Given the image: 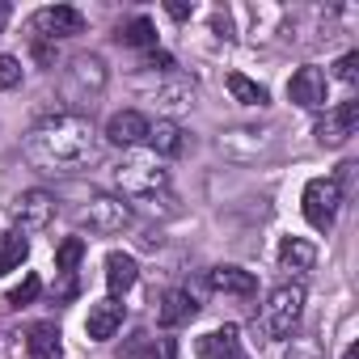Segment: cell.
<instances>
[{
    "label": "cell",
    "mask_w": 359,
    "mask_h": 359,
    "mask_svg": "<svg viewBox=\"0 0 359 359\" xmlns=\"http://www.w3.org/2000/svg\"><path fill=\"white\" fill-rule=\"evenodd\" d=\"M9 18H13V9H9V0H0V34H5V26H9Z\"/></svg>",
    "instance_id": "28"
},
{
    "label": "cell",
    "mask_w": 359,
    "mask_h": 359,
    "mask_svg": "<svg viewBox=\"0 0 359 359\" xmlns=\"http://www.w3.org/2000/svg\"><path fill=\"white\" fill-rule=\"evenodd\" d=\"M148 127H152V123H148L140 110H118V114H110V123H106V140L118 144V148H135V144L148 140Z\"/></svg>",
    "instance_id": "9"
},
{
    "label": "cell",
    "mask_w": 359,
    "mask_h": 359,
    "mask_svg": "<svg viewBox=\"0 0 359 359\" xmlns=\"http://www.w3.org/2000/svg\"><path fill=\"white\" fill-rule=\"evenodd\" d=\"M355 127H359V102H342V106L317 127V140H321L325 148H338V144H346V140L355 135Z\"/></svg>",
    "instance_id": "12"
},
{
    "label": "cell",
    "mask_w": 359,
    "mask_h": 359,
    "mask_svg": "<svg viewBox=\"0 0 359 359\" xmlns=\"http://www.w3.org/2000/svg\"><path fill=\"white\" fill-rule=\"evenodd\" d=\"M148 144H152L156 156H182L187 135H182V127H177L173 118H156V123L148 127Z\"/></svg>",
    "instance_id": "17"
},
{
    "label": "cell",
    "mask_w": 359,
    "mask_h": 359,
    "mask_svg": "<svg viewBox=\"0 0 359 359\" xmlns=\"http://www.w3.org/2000/svg\"><path fill=\"white\" fill-rule=\"evenodd\" d=\"M30 26L43 39H72V34H85V13L72 5H51V9H39Z\"/></svg>",
    "instance_id": "7"
},
{
    "label": "cell",
    "mask_w": 359,
    "mask_h": 359,
    "mask_svg": "<svg viewBox=\"0 0 359 359\" xmlns=\"http://www.w3.org/2000/svg\"><path fill=\"white\" fill-rule=\"evenodd\" d=\"M300 313H304V287L300 283H283L266 296L262 304V317H258V330L266 342H279V338H292L296 325H300Z\"/></svg>",
    "instance_id": "2"
},
{
    "label": "cell",
    "mask_w": 359,
    "mask_h": 359,
    "mask_svg": "<svg viewBox=\"0 0 359 359\" xmlns=\"http://www.w3.org/2000/svg\"><path fill=\"white\" fill-rule=\"evenodd\" d=\"M39 292H43V279H39V275H26V279H22L13 292H9V304H13V309H22V304H34V300H39Z\"/></svg>",
    "instance_id": "23"
},
{
    "label": "cell",
    "mask_w": 359,
    "mask_h": 359,
    "mask_svg": "<svg viewBox=\"0 0 359 359\" xmlns=\"http://www.w3.org/2000/svg\"><path fill=\"white\" fill-rule=\"evenodd\" d=\"M81 224H85L89 233L110 237V233H123V229L131 224V208H127L123 199H114V195H93L89 208L81 212Z\"/></svg>",
    "instance_id": "6"
},
{
    "label": "cell",
    "mask_w": 359,
    "mask_h": 359,
    "mask_svg": "<svg viewBox=\"0 0 359 359\" xmlns=\"http://www.w3.org/2000/svg\"><path fill=\"white\" fill-rule=\"evenodd\" d=\"M287 97L304 110H321L325 106V72L321 68H300L292 81H287Z\"/></svg>",
    "instance_id": "8"
},
{
    "label": "cell",
    "mask_w": 359,
    "mask_h": 359,
    "mask_svg": "<svg viewBox=\"0 0 359 359\" xmlns=\"http://www.w3.org/2000/svg\"><path fill=\"white\" fill-rule=\"evenodd\" d=\"M283 359H325V355H321V346L313 338H292V351Z\"/></svg>",
    "instance_id": "27"
},
{
    "label": "cell",
    "mask_w": 359,
    "mask_h": 359,
    "mask_svg": "<svg viewBox=\"0 0 359 359\" xmlns=\"http://www.w3.org/2000/svg\"><path fill=\"white\" fill-rule=\"evenodd\" d=\"M135 279H140V266H135V258L131 254H106V287H110V296L118 300L123 292H131L135 287Z\"/></svg>",
    "instance_id": "15"
},
{
    "label": "cell",
    "mask_w": 359,
    "mask_h": 359,
    "mask_svg": "<svg viewBox=\"0 0 359 359\" xmlns=\"http://www.w3.org/2000/svg\"><path fill=\"white\" fill-rule=\"evenodd\" d=\"M313 262H317L313 241H304V237H287V241L279 245V266H283L287 275H304V271H313Z\"/></svg>",
    "instance_id": "18"
},
{
    "label": "cell",
    "mask_w": 359,
    "mask_h": 359,
    "mask_svg": "<svg viewBox=\"0 0 359 359\" xmlns=\"http://www.w3.org/2000/svg\"><path fill=\"white\" fill-rule=\"evenodd\" d=\"M195 317H199V300H195L191 292H182V287L165 292V300H161V309H156V325H161V330H177V325H187V321H195Z\"/></svg>",
    "instance_id": "11"
},
{
    "label": "cell",
    "mask_w": 359,
    "mask_h": 359,
    "mask_svg": "<svg viewBox=\"0 0 359 359\" xmlns=\"http://www.w3.org/2000/svg\"><path fill=\"white\" fill-rule=\"evenodd\" d=\"M334 76H338L342 85H355V81H359V51H346V55L334 64Z\"/></svg>",
    "instance_id": "26"
},
{
    "label": "cell",
    "mask_w": 359,
    "mask_h": 359,
    "mask_svg": "<svg viewBox=\"0 0 359 359\" xmlns=\"http://www.w3.org/2000/svg\"><path fill=\"white\" fill-rule=\"evenodd\" d=\"M114 182H118V191L127 199H152L156 191L169 187V173L156 161H148V156H131V161H123L114 169Z\"/></svg>",
    "instance_id": "3"
},
{
    "label": "cell",
    "mask_w": 359,
    "mask_h": 359,
    "mask_svg": "<svg viewBox=\"0 0 359 359\" xmlns=\"http://www.w3.org/2000/svg\"><path fill=\"white\" fill-rule=\"evenodd\" d=\"M26 258H30V241L22 233H5V237H0V275H13Z\"/></svg>",
    "instance_id": "19"
},
{
    "label": "cell",
    "mask_w": 359,
    "mask_h": 359,
    "mask_svg": "<svg viewBox=\"0 0 359 359\" xmlns=\"http://www.w3.org/2000/svg\"><path fill=\"white\" fill-rule=\"evenodd\" d=\"M118 325H123V304H118L114 296L97 300V304L89 309V317H85V334H89L93 342H110V338L118 334Z\"/></svg>",
    "instance_id": "13"
},
{
    "label": "cell",
    "mask_w": 359,
    "mask_h": 359,
    "mask_svg": "<svg viewBox=\"0 0 359 359\" xmlns=\"http://www.w3.org/2000/svg\"><path fill=\"white\" fill-rule=\"evenodd\" d=\"M140 359H177V342L173 338H152V342H144Z\"/></svg>",
    "instance_id": "24"
},
{
    "label": "cell",
    "mask_w": 359,
    "mask_h": 359,
    "mask_svg": "<svg viewBox=\"0 0 359 359\" xmlns=\"http://www.w3.org/2000/svg\"><path fill=\"white\" fill-rule=\"evenodd\" d=\"M208 283H212V292H224V296H254L258 292V279L241 266H216L208 275Z\"/></svg>",
    "instance_id": "16"
},
{
    "label": "cell",
    "mask_w": 359,
    "mask_h": 359,
    "mask_svg": "<svg viewBox=\"0 0 359 359\" xmlns=\"http://www.w3.org/2000/svg\"><path fill=\"white\" fill-rule=\"evenodd\" d=\"M22 85V60L0 55V89H18Z\"/></svg>",
    "instance_id": "25"
},
{
    "label": "cell",
    "mask_w": 359,
    "mask_h": 359,
    "mask_svg": "<svg viewBox=\"0 0 359 359\" xmlns=\"http://www.w3.org/2000/svg\"><path fill=\"white\" fill-rule=\"evenodd\" d=\"M229 93L241 102V106H266V89L258 85V81H250V76H241V72H229Z\"/></svg>",
    "instance_id": "20"
},
{
    "label": "cell",
    "mask_w": 359,
    "mask_h": 359,
    "mask_svg": "<svg viewBox=\"0 0 359 359\" xmlns=\"http://www.w3.org/2000/svg\"><path fill=\"white\" fill-rule=\"evenodd\" d=\"M22 152L43 173H72V169L93 165L102 144H97V131L89 127V118H81V114H51V118L30 127Z\"/></svg>",
    "instance_id": "1"
},
{
    "label": "cell",
    "mask_w": 359,
    "mask_h": 359,
    "mask_svg": "<svg viewBox=\"0 0 359 359\" xmlns=\"http://www.w3.org/2000/svg\"><path fill=\"white\" fill-rule=\"evenodd\" d=\"M26 355H30V359H64L60 325H55V321H34V325L26 330Z\"/></svg>",
    "instance_id": "14"
},
{
    "label": "cell",
    "mask_w": 359,
    "mask_h": 359,
    "mask_svg": "<svg viewBox=\"0 0 359 359\" xmlns=\"http://www.w3.org/2000/svg\"><path fill=\"white\" fill-rule=\"evenodd\" d=\"M118 39H123L127 47H156V26H152L148 18H131V22H123Z\"/></svg>",
    "instance_id": "21"
},
{
    "label": "cell",
    "mask_w": 359,
    "mask_h": 359,
    "mask_svg": "<svg viewBox=\"0 0 359 359\" xmlns=\"http://www.w3.org/2000/svg\"><path fill=\"white\" fill-rule=\"evenodd\" d=\"M338 208H342V191H338L334 177H313V182L304 187V195H300V212H304V220L317 233H330L334 229Z\"/></svg>",
    "instance_id": "4"
},
{
    "label": "cell",
    "mask_w": 359,
    "mask_h": 359,
    "mask_svg": "<svg viewBox=\"0 0 359 359\" xmlns=\"http://www.w3.org/2000/svg\"><path fill=\"white\" fill-rule=\"evenodd\" d=\"M342 359H359V346H355V342H351V346H346V351H342Z\"/></svg>",
    "instance_id": "30"
},
{
    "label": "cell",
    "mask_w": 359,
    "mask_h": 359,
    "mask_svg": "<svg viewBox=\"0 0 359 359\" xmlns=\"http://www.w3.org/2000/svg\"><path fill=\"white\" fill-rule=\"evenodd\" d=\"M9 216H13V224H18L22 237H26V233H43V229L51 224V216H55V199H51L47 191H22V195L9 203Z\"/></svg>",
    "instance_id": "5"
},
{
    "label": "cell",
    "mask_w": 359,
    "mask_h": 359,
    "mask_svg": "<svg viewBox=\"0 0 359 359\" xmlns=\"http://www.w3.org/2000/svg\"><path fill=\"white\" fill-rule=\"evenodd\" d=\"M169 18L182 22V18H191V9H187V5H169Z\"/></svg>",
    "instance_id": "29"
},
{
    "label": "cell",
    "mask_w": 359,
    "mask_h": 359,
    "mask_svg": "<svg viewBox=\"0 0 359 359\" xmlns=\"http://www.w3.org/2000/svg\"><path fill=\"white\" fill-rule=\"evenodd\" d=\"M195 351H199V359H250L241 351V330L237 325H220V330L203 334L195 342Z\"/></svg>",
    "instance_id": "10"
},
{
    "label": "cell",
    "mask_w": 359,
    "mask_h": 359,
    "mask_svg": "<svg viewBox=\"0 0 359 359\" xmlns=\"http://www.w3.org/2000/svg\"><path fill=\"white\" fill-rule=\"evenodd\" d=\"M81 258H85V241H81V237H68V241L55 250V271H60V275H76Z\"/></svg>",
    "instance_id": "22"
}]
</instances>
